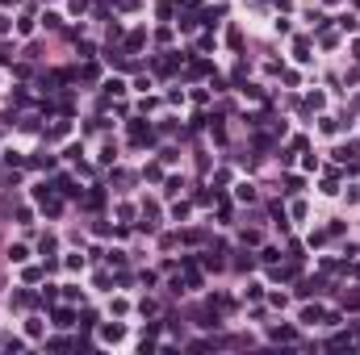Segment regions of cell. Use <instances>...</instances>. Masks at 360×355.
I'll return each instance as SVG.
<instances>
[{"instance_id": "obj_1", "label": "cell", "mask_w": 360, "mask_h": 355, "mask_svg": "<svg viewBox=\"0 0 360 355\" xmlns=\"http://www.w3.org/2000/svg\"><path fill=\"white\" fill-rule=\"evenodd\" d=\"M126 334V326H118V322H109V326H101V338H105V342H118Z\"/></svg>"}, {"instance_id": "obj_2", "label": "cell", "mask_w": 360, "mask_h": 355, "mask_svg": "<svg viewBox=\"0 0 360 355\" xmlns=\"http://www.w3.org/2000/svg\"><path fill=\"white\" fill-rule=\"evenodd\" d=\"M272 338H285V342H293V338H297V330H293V326H272Z\"/></svg>"}, {"instance_id": "obj_3", "label": "cell", "mask_w": 360, "mask_h": 355, "mask_svg": "<svg viewBox=\"0 0 360 355\" xmlns=\"http://www.w3.org/2000/svg\"><path fill=\"white\" fill-rule=\"evenodd\" d=\"M9 259H13V264H26V259H30V251L17 242V246H9Z\"/></svg>"}, {"instance_id": "obj_4", "label": "cell", "mask_w": 360, "mask_h": 355, "mask_svg": "<svg viewBox=\"0 0 360 355\" xmlns=\"http://www.w3.org/2000/svg\"><path fill=\"white\" fill-rule=\"evenodd\" d=\"M293 54L306 63V58H310V42H306V38H297V42H293Z\"/></svg>"}, {"instance_id": "obj_5", "label": "cell", "mask_w": 360, "mask_h": 355, "mask_svg": "<svg viewBox=\"0 0 360 355\" xmlns=\"http://www.w3.org/2000/svg\"><path fill=\"white\" fill-rule=\"evenodd\" d=\"M76 318H72V310H55V326H72Z\"/></svg>"}, {"instance_id": "obj_6", "label": "cell", "mask_w": 360, "mask_h": 355, "mask_svg": "<svg viewBox=\"0 0 360 355\" xmlns=\"http://www.w3.org/2000/svg\"><path fill=\"white\" fill-rule=\"evenodd\" d=\"M301 322H310V326L322 322V310H318V305H314V310H306V314H301Z\"/></svg>"}, {"instance_id": "obj_7", "label": "cell", "mask_w": 360, "mask_h": 355, "mask_svg": "<svg viewBox=\"0 0 360 355\" xmlns=\"http://www.w3.org/2000/svg\"><path fill=\"white\" fill-rule=\"evenodd\" d=\"M0 347H5V351H21V338H13V334H5V338H0Z\"/></svg>"}, {"instance_id": "obj_8", "label": "cell", "mask_w": 360, "mask_h": 355, "mask_svg": "<svg viewBox=\"0 0 360 355\" xmlns=\"http://www.w3.org/2000/svg\"><path fill=\"white\" fill-rule=\"evenodd\" d=\"M343 310H360V288H356V292H347V297H343Z\"/></svg>"}, {"instance_id": "obj_9", "label": "cell", "mask_w": 360, "mask_h": 355, "mask_svg": "<svg viewBox=\"0 0 360 355\" xmlns=\"http://www.w3.org/2000/svg\"><path fill=\"white\" fill-rule=\"evenodd\" d=\"M105 92H109V96H122V92H126V84H122V80H109V84H105Z\"/></svg>"}, {"instance_id": "obj_10", "label": "cell", "mask_w": 360, "mask_h": 355, "mask_svg": "<svg viewBox=\"0 0 360 355\" xmlns=\"http://www.w3.org/2000/svg\"><path fill=\"white\" fill-rule=\"evenodd\" d=\"M235 196H239V200H255V188H251V184H239Z\"/></svg>"}, {"instance_id": "obj_11", "label": "cell", "mask_w": 360, "mask_h": 355, "mask_svg": "<svg viewBox=\"0 0 360 355\" xmlns=\"http://www.w3.org/2000/svg\"><path fill=\"white\" fill-rule=\"evenodd\" d=\"M180 188H184V180H176V176H172V180H168V188H164V192H168V196H176V192H180Z\"/></svg>"}, {"instance_id": "obj_12", "label": "cell", "mask_w": 360, "mask_h": 355, "mask_svg": "<svg viewBox=\"0 0 360 355\" xmlns=\"http://www.w3.org/2000/svg\"><path fill=\"white\" fill-rule=\"evenodd\" d=\"M339 26H343V30H360V17H347V13H343V17H339Z\"/></svg>"}, {"instance_id": "obj_13", "label": "cell", "mask_w": 360, "mask_h": 355, "mask_svg": "<svg viewBox=\"0 0 360 355\" xmlns=\"http://www.w3.org/2000/svg\"><path fill=\"white\" fill-rule=\"evenodd\" d=\"M113 4H118V8H134V0H113Z\"/></svg>"}, {"instance_id": "obj_14", "label": "cell", "mask_w": 360, "mask_h": 355, "mask_svg": "<svg viewBox=\"0 0 360 355\" xmlns=\"http://www.w3.org/2000/svg\"><path fill=\"white\" fill-rule=\"evenodd\" d=\"M0 4H9V0H0Z\"/></svg>"}]
</instances>
